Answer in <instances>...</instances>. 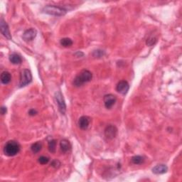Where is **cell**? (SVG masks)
Segmentation results:
<instances>
[{"label":"cell","mask_w":182,"mask_h":182,"mask_svg":"<svg viewBox=\"0 0 182 182\" xmlns=\"http://www.w3.org/2000/svg\"><path fill=\"white\" fill-rule=\"evenodd\" d=\"M93 79V74L91 71L88 70H83L77 75L73 81V85L76 87H80L84 83L90 82Z\"/></svg>","instance_id":"cell-1"},{"label":"cell","mask_w":182,"mask_h":182,"mask_svg":"<svg viewBox=\"0 0 182 182\" xmlns=\"http://www.w3.org/2000/svg\"><path fill=\"white\" fill-rule=\"evenodd\" d=\"M20 145L15 141H9L5 144L4 148V153L8 157H14L19 152Z\"/></svg>","instance_id":"cell-2"},{"label":"cell","mask_w":182,"mask_h":182,"mask_svg":"<svg viewBox=\"0 0 182 182\" xmlns=\"http://www.w3.org/2000/svg\"><path fill=\"white\" fill-rule=\"evenodd\" d=\"M43 12L44 13L53 16H63L66 14L67 10L65 9L64 8L58 7V6L47 5L44 7Z\"/></svg>","instance_id":"cell-3"},{"label":"cell","mask_w":182,"mask_h":182,"mask_svg":"<svg viewBox=\"0 0 182 182\" xmlns=\"http://www.w3.org/2000/svg\"><path fill=\"white\" fill-rule=\"evenodd\" d=\"M32 81V75L31 73L28 69H24L21 72L20 74V81H19V87L22 88L29 84Z\"/></svg>","instance_id":"cell-4"},{"label":"cell","mask_w":182,"mask_h":182,"mask_svg":"<svg viewBox=\"0 0 182 182\" xmlns=\"http://www.w3.org/2000/svg\"><path fill=\"white\" fill-rule=\"evenodd\" d=\"M55 98H56L57 104H58L59 111L61 112V114H64L65 111H66V105H65L64 98H63L62 93L60 91L56 92L55 93Z\"/></svg>","instance_id":"cell-5"},{"label":"cell","mask_w":182,"mask_h":182,"mask_svg":"<svg viewBox=\"0 0 182 182\" xmlns=\"http://www.w3.org/2000/svg\"><path fill=\"white\" fill-rule=\"evenodd\" d=\"M117 134V129L115 126L110 124L105 130V136L108 140H112Z\"/></svg>","instance_id":"cell-6"},{"label":"cell","mask_w":182,"mask_h":182,"mask_svg":"<svg viewBox=\"0 0 182 182\" xmlns=\"http://www.w3.org/2000/svg\"><path fill=\"white\" fill-rule=\"evenodd\" d=\"M103 101L105 108L108 109H110L115 104L117 98H116L115 95H112V94H108V95L104 96Z\"/></svg>","instance_id":"cell-7"},{"label":"cell","mask_w":182,"mask_h":182,"mask_svg":"<svg viewBox=\"0 0 182 182\" xmlns=\"http://www.w3.org/2000/svg\"><path fill=\"white\" fill-rule=\"evenodd\" d=\"M36 34H37V31H36V29H34V28H29V29H27L24 31L22 38L26 42L31 41L36 38Z\"/></svg>","instance_id":"cell-8"},{"label":"cell","mask_w":182,"mask_h":182,"mask_svg":"<svg viewBox=\"0 0 182 182\" xmlns=\"http://www.w3.org/2000/svg\"><path fill=\"white\" fill-rule=\"evenodd\" d=\"M129 89H130V85H129V83L126 81H120L117 83V87H116L117 91L118 93H121L122 95H126Z\"/></svg>","instance_id":"cell-9"},{"label":"cell","mask_w":182,"mask_h":182,"mask_svg":"<svg viewBox=\"0 0 182 182\" xmlns=\"http://www.w3.org/2000/svg\"><path fill=\"white\" fill-rule=\"evenodd\" d=\"M0 28H1V32L6 38L8 39H12V35L10 34V31L8 26V24H7L5 20L3 19H1V22H0Z\"/></svg>","instance_id":"cell-10"},{"label":"cell","mask_w":182,"mask_h":182,"mask_svg":"<svg viewBox=\"0 0 182 182\" xmlns=\"http://www.w3.org/2000/svg\"><path fill=\"white\" fill-rule=\"evenodd\" d=\"M90 122H91V118L88 116H82L78 120V125L82 130H85L88 128Z\"/></svg>","instance_id":"cell-11"},{"label":"cell","mask_w":182,"mask_h":182,"mask_svg":"<svg viewBox=\"0 0 182 182\" xmlns=\"http://www.w3.org/2000/svg\"><path fill=\"white\" fill-rule=\"evenodd\" d=\"M168 170V167L164 164H159L157 165L152 169L153 173L155 174H162L166 173Z\"/></svg>","instance_id":"cell-12"},{"label":"cell","mask_w":182,"mask_h":182,"mask_svg":"<svg viewBox=\"0 0 182 182\" xmlns=\"http://www.w3.org/2000/svg\"><path fill=\"white\" fill-rule=\"evenodd\" d=\"M60 147H61V150L63 152H68L69 150H71V146L70 142H69L68 140H63L61 141L60 142Z\"/></svg>","instance_id":"cell-13"},{"label":"cell","mask_w":182,"mask_h":182,"mask_svg":"<svg viewBox=\"0 0 182 182\" xmlns=\"http://www.w3.org/2000/svg\"><path fill=\"white\" fill-rule=\"evenodd\" d=\"M12 80V75L7 71H4L1 74V81L3 84L7 85L10 83Z\"/></svg>","instance_id":"cell-14"},{"label":"cell","mask_w":182,"mask_h":182,"mask_svg":"<svg viewBox=\"0 0 182 182\" xmlns=\"http://www.w3.org/2000/svg\"><path fill=\"white\" fill-rule=\"evenodd\" d=\"M9 61H10V62H11L12 63H13V64L17 65V64H19V63H22V57L20 56L19 54H12L10 55V56H9Z\"/></svg>","instance_id":"cell-15"},{"label":"cell","mask_w":182,"mask_h":182,"mask_svg":"<svg viewBox=\"0 0 182 182\" xmlns=\"http://www.w3.org/2000/svg\"><path fill=\"white\" fill-rule=\"evenodd\" d=\"M41 148H42V145L40 142L34 143V144H32L31 147V151L34 153V154H36V153L39 152L41 150Z\"/></svg>","instance_id":"cell-16"},{"label":"cell","mask_w":182,"mask_h":182,"mask_svg":"<svg viewBox=\"0 0 182 182\" xmlns=\"http://www.w3.org/2000/svg\"><path fill=\"white\" fill-rule=\"evenodd\" d=\"M61 44L64 47H70L73 45V41L69 38H63L61 40Z\"/></svg>","instance_id":"cell-17"},{"label":"cell","mask_w":182,"mask_h":182,"mask_svg":"<svg viewBox=\"0 0 182 182\" xmlns=\"http://www.w3.org/2000/svg\"><path fill=\"white\" fill-rule=\"evenodd\" d=\"M144 157H142V156H139V155L134 156L132 158V163L134 164H141L144 162Z\"/></svg>","instance_id":"cell-18"},{"label":"cell","mask_w":182,"mask_h":182,"mask_svg":"<svg viewBox=\"0 0 182 182\" xmlns=\"http://www.w3.org/2000/svg\"><path fill=\"white\" fill-rule=\"evenodd\" d=\"M48 150L51 153H55L56 152V140H52L48 142Z\"/></svg>","instance_id":"cell-19"},{"label":"cell","mask_w":182,"mask_h":182,"mask_svg":"<svg viewBox=\"0 0 182 182\" xmlns=\"http://www.w3.org/2000/svg\"><path fill=\"white\" fill-rule=\"evenodd\" d=\"M157 38L153 37V36H151L149 38H147V45H148V46H152V45H154L155 43L157 42Z\"/></svg>","instance_id":"cell-20"},{"label":"cell","mask_w":182,"mask_h":182,"mask_svg":"<svg viewBox=\"0 0 182 182\" xmlns=\"http://www.w3.org/2000/svg\"><path fill=\"white\" fill-rule=\"evenodd\" d=\"M49 161V159L48 157L42 156L38 158V162H39L41 164H46Z\"/></svg>","instance_id":"cell-21"},{"label":"cell","mask_w":182,"mask_h":182,"mask_svg":"<svg viewBox=\"0 0 182 182\" xmlns=\"http://www.w3.org/2000/svg\"><path fill=\"white\" fill-rule=\"evenodd\" d=\"M103 55H104L103 51H101V50H97L93 52V56L95 57H101L103 56Z\"/></svg>","instance_id":"cell-22"},{"label":"cell","mask_w":182,"mask_h":182,"mask_svg":"<svg viewBox=\"0 0 182 182\" xmlns=\"http://www.w3.org/2000/svg\"><path fill=\"white\" fill-rule=\"evenodd\" d=\"M60 165H61L60 161H58V160H54L51 163V166L55 167V168H58V167H59Z\"/></svg>","instance_id":"cell-23"},{"label":"cell","mask_w":182,"mask_h":182,"mask_svg":"<svg viewBox=\"0 0 182 182\" xmlns=\"http://www.w3.org/2000/svg\"><path fill=\"white\" fill-rule=\"evenodd\" d=\"M28 114H29V115L31 116H34L36 115V114H37V111L35 110L34 109H31L29 110V112H28Z\"/></svg>","instance_id":"cell-24"},{"label":"cell","mask_w":182,"mask_h":182,"mask_svg":"<svg viewBox=\"0 0 182 182\" xmlns=\"http://www.w3.org/2000/svg\"><path fill=\"white\" fill-rule=\"evenodd\" d=\"M7 108L6 107H4V106H2V107L1 108V114H2V115H4V114H5L6 113H7Z\"/></svg>","instance_id":"cell-25"}]
</instances>
